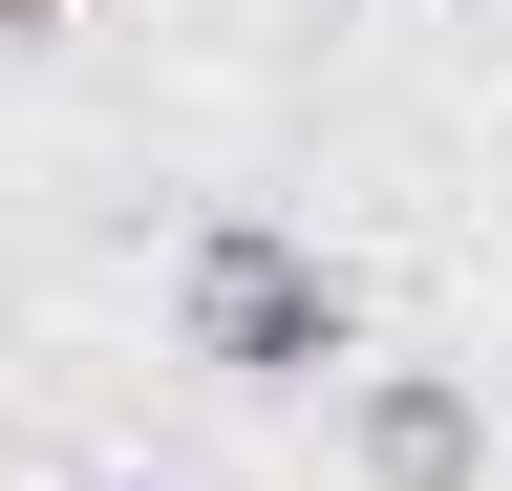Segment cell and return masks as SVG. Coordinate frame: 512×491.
<instances>
[{
	"label": "cell",
	"instance_id": "6da1fadb",
	"mask_svg": "<svg viewBox=\"0 0 512 491\" xmlns=\"http://www.w3.org/2000/svg\"><path fill=\"white\" fill-rule=\"evenodd\" d=\"M171 342L214 363V385H342V363H363V299H342V257H320V235L214 214V235L171 257Z\"/></svg>",
	"mask_w": 512,
	"mask_h": 491
},
{
	"label": "cell",
	"instance_id": "3957f363",
	"mask_svg": "<svg viewBox=\"0 0 512 491\" xmlns=\"http://www.w3.org/2000/svg\"><path fill=\"white\" fill-rule=\"evenodd\" d=\"M43 22H64V0H0V43H43Z\"/></svg>",
	"mask_w": 512,
	"mask_h": 491
},
{
	"label": "cell",
	"instance_id": "7a4b0ae2",
	"mask_svg": "<svg viewBox=\"0 0 512 491\" xmlns=\"http://www.w3.org/2000/svg\"><path fill=\"white\" fill-rule=\"evenodd\" d=\"M342 449L363 491H491V406L448 363H342Z\"/></svg>",
	"mask_w": 512,
	"mask_h": 491
}]
</instances>
